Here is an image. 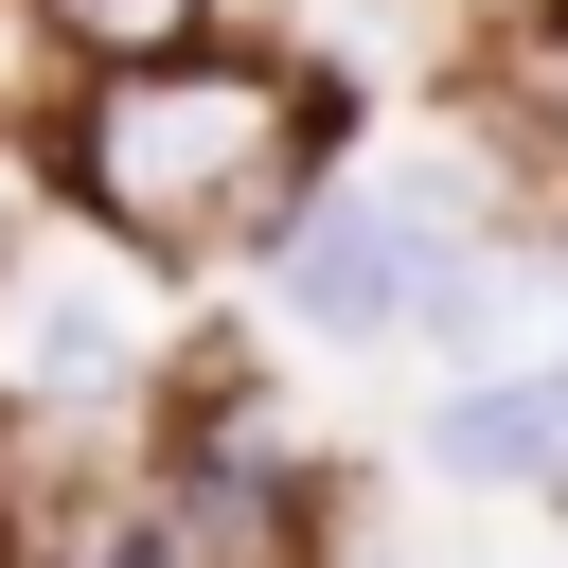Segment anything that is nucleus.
Listing matches in <instances>:
<instances>
[{
    "instance_id": "3",
    "label": "nucleus",
    "mask_w": 568,
    "mask_h": 568,
    "mask_svg": "<svg viewBox=\"0 0 568 568\" xmlns=\"http://www.w3.org/2000/svg\"><path fill=\"white\" fill-rule=\"evenodd\" d=\"M231 36V0H0V106L53 124L71 71H142V53H195Z\"/></svg>"
},
{
    "instance_id": "5",
    "label": "nucleus",
    "mask_w": 568,
    "mask_h": 568,
    "mask_svg": "<svg viewBox=\"0 0 568 568\" xmlns=\"http://www.w3.org/2000/svg\"><path fill=\"white\" fill-rule=\"evenodd\" d=\"M337 18H408V36H426V0H337Z\"/></svg>"
},
{
    "instance_id": "2",
    "label": "nucleus",
    "mask_w": 568,
    "mask_h": 568,
    "mask_svg": "<svg viewBox=\"0 0 568 568\" xmlns=\"http://www.w3.org/2000/svg\"><path fill=\"white\" fill-rule=\"evenodd\" d=\"M408 462H426L444 497H568V390H550V355H515V373H462V390H426Z\"/></svg>"
},
{
    "instance_id": "1",
    "label": "nucleus",
    "mask_w": 568,
    "mask_h": 568,
    "mask_svg": "<svg viewBox=\"0 0 568 568\" xmlns=\"http://www.w3.org/2000/svg\"><path fill=\"white\" fill-rule=\"evenodd\" d=\"M36 160L53 213L142 248L160 284H266L284 231L355 178V71L320 36H195L142 71H71Z\"/></svg>"
},
{
    "instance_id": "4",
    "label": "nucleus",
    "mask_w": 568,
    "mask_h": 568,
    "mask_svg": "<svg viewBox=\"0 0 568 568\" xmlns=\"http://www.w3.org/2000/svg\"><path fill=\"white\" fill-rule=\"evenodd\" d=\"M462 89H479V124L515 142L532 213L568 231V0H479V36H462Z\"/></svg>"
},
{
    "instance_id": "6",
    "label": "nucleus",
    "mask_w": 568,
    "mask_h": 568,
    "mask_svg": "<svg viewBox=\"0 0 568 568\" xmlns=\"http://www.w3.org/2000/svg\"><path fill=\"white\" fill-rule=\"evenodd\" d=\"M550 390H568V337H550Z\"/></svg>"
}]
</instances>
